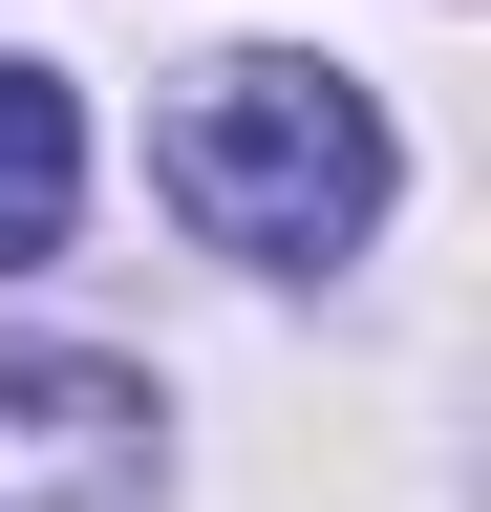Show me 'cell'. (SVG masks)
I'll list each match as a JSON object with an SVG mask.
<instances>
[{"label": "cell", "instance_id": "obj_1", "mask_svg": "<svg viewBox=\"0 0 491 512\" xmlns=\"http://www.w3.org/2000/svg\"><path fill=\"white\" fill-rule=\"evenodd\" d=\"M171 214H193L214 256L321 278V256L385 214V107H363L342 64H214V86L171 107Z\"/></svg>", "mask_w": 491, "mask_h": 512}, {"label": "cell", "instance_id": "obj_2", "mask_svg": "<svg viewBox=\"0 0 491 512\" xmlns=\"http://www.w3.org/2000/svg\"><path fill=\"white\" fill-rule=\"evenodd\" d=\"M150 384L86 342H0V512H150Z\"/></svg>", "mask_w": 491, "mask_h": 512}, {"label": "cell", "instance_id": "obj_3", "mask_svg": "<svg viewBox=\"0 0 491 512\" xmlns=\"http://www.w3.org/2000/svg\"><path fill=\"white\" fill-rule=\"evenodd\" d=\"M65 214H86V107L43 86V64H0V278L65 256Z\"/></svg>", "mask_w": 491, "mask_h": 512}]
</instances>
